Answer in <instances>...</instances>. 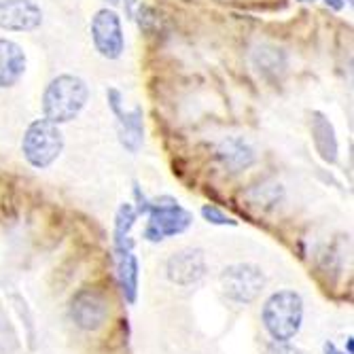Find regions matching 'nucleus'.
Wrapping results in <instances>:
<instances>
[{"instance_id":"nucleus-1","label":"nucleus","mask_w":354,"mask_h":354,"mask_svg":"<svg viewBox=\"0 0 354 354\" xmlns=\"http://www.w3.org/2000/svg\"><path fill=\"white\" fill-rule=\"evenodd\" d=\"M87 102H89L87 81L81 79L79 75L62 73L53 77L43 91L41 98L43 119L55 125L71 123L85 111Z\"/></svg>"},{"instance_id":"nucleus-2","label":"nucleus","mask_w":354,"mask_h":354,"mask_svg":"<svg viewBox=\"0 0 354 354\" xmlns=\"http://www.w3.org/2000/svg\"><path fill=\"white\" fill-rule=\"evenodd\" d=\"M263 327L274 342H291L304 323V299L297 291L282 288L272 293L261 310Z\"/></svg>"},{"instance_id":"nucleus-3","label":"nucleus","mask_w":354,"mask_h":354,"mask_svg":"<svg viewBox=\"0 0 354 354\" xmlns=\"http://www.w3.org/2000/svg\"><path fill=\"white\" fill-rule=\"evenodd\" d=\"M64 145L66 142L59 125L47 119H35L21 136V155L32 168L45 170L57 162V157L64 153Z\"/></svg>"},{"instance_id":"nucleus-4","label":"nucleus","mask_w":354,"mask_h":354,"mask_svg":"<svg viewBox=\"0 0 354 354\" xmlns=\"http://www.w3.org/2000/svg\"><path fill=\"white\" fill-rule=\"evenodd\" d=\"M147 212H149V221L145 227V238L149 242H162V240L180 236L191 227V223H193L191 212L185 210L172 198L149 202Z\"/></svg>"},{"instance_id":"nucleus-5","label":"nucleus","mask_w":354,"mask_h":354,"mask_svg":"<svg viewBox=\"0 0 354 354\" xmlns=\"http://www.w3.org/2000/svg\"><path fill=\"white\" fill-rule=\"evenodd\" d=\"M218 282L223 295L230 301L246 306L261 295L266 286V274L254 263H232L221 272Z\"/></svg>"},{"instance_id":"nucleus-6","label":"nucleus","mask_w":354,"mask_h":354,"mask_svg":"<svg viewBox=\"0 0 354 354\" xmlns=\"http://www.w3.org/2000/svg\"><path fill=\"white\" fill-rule=\"evenodd\" d=\"M89 35L93 49L104 59H119L125 51L123 21L119 13L111 7L95 11L89 21Z\"/></svg>"},{"instance_id":"nucleus-7","label":"nucleus","mask_w":354,"mask_h":354,"mask_svg":"<svg viewBox=\"0 0 354 354\" xmlns=\"http://www.w3.org/2000/svg\"><path fill=\"white\" fill-rule=\"evenodd\" d=\"M106 100L117 119V132H119L121 147L127 153L136 155L145 142V111H142V106H134L132 111H125L121 91L115 87L106 89Z\"/></svg>"},{"instance_id":"nucleus-8","label":"nucleus","mask_w":354,"mask_h":354,"mask_svg":"<svg viewBox=\"0 0 354 354\" xmlns=\"http://www.w3.org/2000/svg\"><path fill=\"white\" fill-rule=\"evenodd\" d=\"M68 314L81 331H98L109 320V301L95 288H83L71 299Z\"/></svg>"},{"instance_id":"nucleus-9","label":"nucleus","mask_w":354,"mask_h":354,"mask_svg":"<svg viewBox=\"0 0 354 354\" xmlns=\"http://www.w3.org/2000/svg\"><path fill=\"white\" fill-rule=\"evenodd\" d=\"M43 24V9L35 0H0V30L35 32Z\"/></svg>"},{"instance_id":"nucleus-10","label":"nucleus","mask_w":354,"mask_h":354,"mask_svg":"<svg viewBox=\"0 0 354 354\" xmlns=\"http://www.w3.org/2000/svg\"><path fill=\"white\" fill-rule=\"evenodd\" d=\"M166 274L170 282L178 286H191L204 278L206 274V257L202 248H183L170 254L166 263Z\"/></svg>"},{"instance_id":"nucleus-11","label":"nucleus","mask_w":354,"mask_h":354,"mask_svg":"<svg viewBox=\"0 0 354 354\" xmlns=\"http://www.w3.org/2000/svg\"><path fill=\"white\" fill-rule=\"evenodd\" d=\"M216 159L218 164L227 170L230 174H240L254 166L257 162V153L254 149L240 136H230L218 142L216 147Z\"/></svg>"},{"instance_id":"nucleus-12","label":"nucleus","mask_w":354,"mask_h":354,"mask_svg":"<svg viewBox=\"0 0 354 354\" xmlns=\"http://www.w3.org/2000/svg\"><path fill=\"white\" fill-rule=\"evenodd\" d=\"M28 68V57L19 43L0 37V89H9L21 81Z\"/></svg>"},{"instance_id":"nucleus-13","label":"nucleus","mask_w":354,"mask_h":354,"mask_svg":"<svg viewBox=\"0 0 354 354\" xmlns=\"http://www.w3.org/2000/svg\"><path fill=\"white\" fill-rule=\"evenodd\" d=\"M310 132H312V142H314L318 157L323 159L325 164H335L339 157V142H337L333 123L320 111H314L310 119Z\"/></svg>"},{"instance_id":"nucleus-14","label":"nucleus","mask_w":354,"mask_h":354,"mask_svg":"<svg viewBox=\"0 0 354 354\" xmlns=\"http://www.w3.org/2000/svg\"><path fill=\"white\" fill-rule=\"evenodd\" d=\"M250 59L257 73L263 77H280L286 71V53L276 45H257Z\"/></svg>"},{"instance_id":"nucleus-15","label":"nucleus","mask_w":354,"mask_h":354,"mask_svg":"<svg viewBox=\"0 0 354 354\" xmlns=\"http://www.w3.org/2000/svg\"><path fill=\"white\" fill-rule=\"evenodd\" d=\"M117 276L125 301L134 304L138 295V259L134 254V248L117 254Z\"/></svg>"},{"instance_id":"nucleus-16","label":"nucleus","mask_w":354,"mask_h":354,"mask_svg":"<svg viewBox=\"0 0 354 354\" xmlns=\"http://www.w3.org/2000/svg\"><path fill=\"white\" fill-rule=\"evenodd\" d=\"M136 218H138V212L130 202H125V204L119 206V210L115 214V232H113V236H115V252L117 254L134 248V244L130 240V232L134 227Z\"/></svg>"},{"instance_id":"nucleus-17","label":"nucleus","mask_w":354,"mask_h":354,"mask_svg":"<svg viewBox=\"0 0 354 354\" xmlns=\"http://www.w3.org/2000/svg\"><path fill=\"white\" fill-rule=\"evenodd\" d=\"M202 216H204V221H208V223H212V225H221V227H236L238 225V221L234 218V216H230L225 210H221L218 206H214V204H206V206H202Z\"/></svg>"},{"instance_id":"nucleus-18","label":"nucleus","mask_w":354,"mask_h":354,"mask_svg":"<svg viewBox=\"0 0 354 354\" xmlns=\"http://www.w3.org/2000/svg\"><path fill=\"white\" fill-rule=\"evenodd\" d=\"M268 354H304V350L291 342H274L268 346Z\"/></svg>"},{"instance_id":"nucleus-19","label":"nucleus","mask_w":354,"mask_h":354,"mask_svg":"<svg viewBox=\"0 0 354 354\" xmlns=\"http://www.w3.org/2000/svg\"><path fill=\"white\" fill-rule=\"evenodd\" d=\"M299 3H316V0H299ZM323 3L327 7H331L333 11H342L344 5H346V0H323Z\"/></svg>"},{"instance_id":"nucleus-20","label":"nucleus","mask_w":354,"mask_h":354,"mask_svg":"<svg viewBox=\"0 0 354 354\" xmlns=\"http://www.w3.org/2000/svg\"><path fill=\"white\" fill-rule=\"evenodd\" d=\"M323 350H325V354H348V352H344V350H339L333 342H325V346H323Z\"/></svg>"},{"instance_id":"nucleus-21","label":"nucleus","mask_w":354,"mask_h":354,"mask_svg":"<svg viewBox=\"0 0 354 354\" xmlns=\"http://www.w3.org/2000/svg\"><path fill=\"white\" fill-rule=\"evenodd\" d=\"M102 3H106L109 7H115V5H119V0H102Z\"/></svg>"},{"instance_id":"nucleus-22","label":"nucleus","mask_w":354,"mask_h":354,"mask_svg":"<svg viewBox=\"0 0 354 354\" xmlns=\"http://www.w3.org/2000/svg\"><path fill=\"white\" fill-rule=\"evenodd\" d=\"M346 3H348V5H352V3H354V0H346Z\"/></svg>"}]
</instances>
